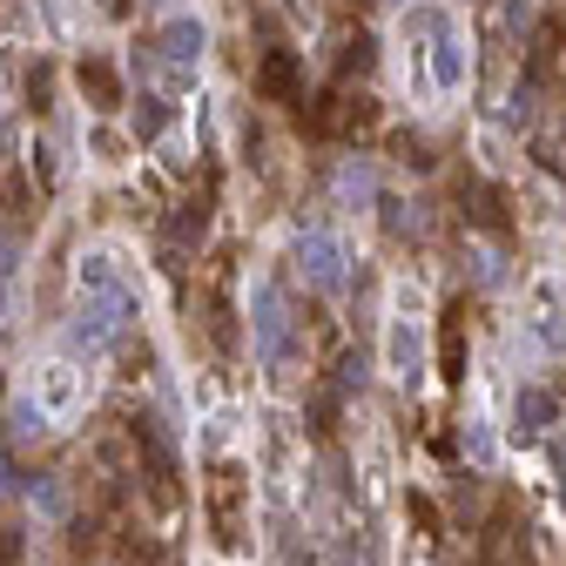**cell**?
I'll use <instances>...</instances> for the list:
<instances>
[{
	"mask_svg": "<svg viewBox=\"0 0 566 566\" xmlns=\"http://www.w3.org/2000/svg\"><path fill=\"white\" fill-rule=\"evenodd\" d=\"M209 533H217V546H243L250 533V479L237 465L209 472Z\"/></svg>",
	"mask_w": 566,
	"mask_h": 566,
	"instance_id": "obj_1",
	"label": "cell"
},
{
	"mask_svg": "<svg viewBox=\"0 0 566 566\" xmlns=\"http://www.w3.org/2000/svg\"><path fill=\"white\" fill-rule=\"evenodd\" d=\"M250 331H256L263 365H283V358H291V317H283V291H276V283H256V297H250Z\"/></svg>",
	"mask_w": 566,
	"mask_h": 566,
	"instance_id": "obj_2",
	"label": "cell"
},
{
	"mask_svg": "<svg viewBox=\"0 0 566 566\" xmlns=\"http://www.w3.org/2000/svg\"><path fill=\"white\" fill-rule=\"evenodd\" d=\"M202 237H209V189H202V196H182L169 217H163V263L182 270V256H189Z\"/></svg>",
	"mask_w": 566,
	"mask_h": 566,
	"instance_id": "obj_3",
	"label": "cell"
},
{
	"mask_svg": "<svg viewBox=\"0 0 566 566\" xmlns=\"http://www.w3.org/2000/svg\"><path fill=\"white\" fill-rule=\"evenodd\" d=\"M459 217L472 223V230H485V237H506L513 230V217H506V189H492V182H479V176H459Z\"/></svg>",
	"mask_w": 566,
	"mask_h": 566,
	"instance_id": "obj_4",
	"label": "cell"
},
{
	"mask_svg": "<svg viewBox=\"0 0 566 566\" xmlns=\"http://www.w3.org/2000/svg\"><path fill=\"white\" fill-rule=\"evenodd\" d=\"M256 95L263 102H304V67H297L291 48H270L256 61Z\"/></svg>",
	"mask_w": 566,
	"mask_h": 566,
	"instance_id": "obj_5",
	"label": "cell"
},
{
	"mask_svg": "<svg viewBox=\"0 0 566 566\" xmlns=\"http://www.w3.org/2000/svg\"><path fill=\"white\" fill-rule=\"evenodd\" d=\"M75 82H82V95H88V108H95V115H115V108H122V75H115V61L82 54Z\"/></svg>",
	"mask_w": 566,
	"mask_h": 566,
	"instance_id": "obj_6",
	"label": "cell"
},
{
	"mask_svg": "<svg viewBox=\"0 0 566 566\" xmlns=\"http://www.w3.org/2000/svg\"><path fill=\"white\" fill-rule=\"evenodd\" d=\"M439 378H465V297H452L439 317Z\"/></svg>",
	"mask_w": 566,
	"mask_h": 566,
	"instance_id": "obj_7",
	"label": "cell"
},
{
	"mask_svg": "<svg viewBox=\"0 0 566 566\" xmlns=\"http://www.w3.org/2000/svg\"><path fill=\"white\" fill-rule=\"evenodd\" d=\"M297 263H304V276L317 283V291H337V283H344V250L331 237H304L297 243Z\"/></svg>",
	"mask_w": 566,
	"mask_h": 566,
	"instance_id": "obj_8",
	"label": "cell"
},
{
	"mask_svg": "<svg viewBox=\"0 0 566 566\" xmlns=\"http://www.w3.org/2000/svg\"><path fill=\"white\" fill-rule=\"evenodd\" d=\"M202 21H189V14H176V21H163L156 28V48H163V61H176V67H189L196 54H202Z\"/></svg>",
	"mask_w": 566,
	"mask_h": 566,
	"instance_id": "obj_9",
	"label": "cell"
},
{
	"mask_svg": "<svg viewBox=\"0 0 566 566\" xmlns=\"http://www.w3.org/2000/svg\"><path fill=\"white\" fill-rule=\"evenodd\" d=\"M513 418H520V432H553L559 398H553L546 385H520V398H513Z\"/></svg>",
	"mask_w": 566,
	"mask_h": 566,
	"instance_id": "obj_10",
	"label": "cell"
},
{
	"mask_svg": "<svg viewBox=\"0 0 566 566\" xmlns=\"http://www.w3.org/2000/svg\"><path fill=\"white\" fill-rule=\"evenodd\" d=\"M371 61H378V41L358 28V34H344V48H337V82H350V75H371Z\"/></svg>",
	"mask_w": 566,
	"mask_h": 566,
	"instance_id": "obj_11",
	"label": "cell"
},
{
	"mask_svg": "<svg viewBox=\"0 0 566 566\" xmlns=\"http://www.w3.org/2000/svg\"><path fill=\"white\" fill-rule=\"evenodd\" d=\"M169 115H176V108H169L163 95H142V102H135V115H128V135H135V142H156V135L169 128Z\"/></svg>",
	"mask_w": 566,
	"mask_h": 566,
	"instance_id": "obj_12",
	"label": "cell"
},
{
	"mask_svg": "<svg viewBox=\"0 0 566 566\" xmlns=\"http://www.w3.org/2000/svg\"><path fill=\"white\" fill-rule=\"evenodd\" d=\"M432 75H439V88H459V82H465V41H459V34H446V41H439Z\"/></svg>",
	"mask_w": 566,
	"mask_h": 566,
	"instance_id": "obj_13",
	"label": "cell"
},
{
	"mask_svg": "<svg viewBox=\"0 0 566 566\" xmlns=\"http://www.w3.org/2000/svg\"><path fill=\"white\" fill-rule=\"evenodd\" d=\"M378 209H385V230H391V237H418V230H424L418 202H398V196H391V202H378Z\"/></svg>",
	"mask_w": 566,
	"mask_h": 566,
	"instance_id": "obj_14",
	"label": "cell"
},
{
	"mask_svg": "<svg viewBox=\"0 0 566 566\" xmlns=\"http://www.w3.org/2000/svg\"><path fill=\"white\" fill-rule=\"evenodd\" d=\"M391 156L405 163V169H432L439 156H432V142H424V135H391Z\"/></svg>",
	"mask_w": 566,
	"mask_h": 566,
	"instance_id": "obj_15",
	"label": "cell"
},
{
	"mask_svg": "<svg viewBox=\"0 0 566 566\" xmlns=\"http://www.w3.org/2000/svg\"><path fill=\"white\" fill-rule=\"evenodd\" d=\"M311 432H317V439L337 432V391H317V398H311Z\"/></svg>",
	"mask_w": 566,
	"mask_h": 566,
	"instance_id": "obj_16",
	"label": "cell"
},
{
	"mask_svg": "<svg viewBox=\"0 0 566 566\" xmlns=\"http://www.w3.org/2000/svg\"><path fill=\"white\" fill-rule=\"evenodd\" d=\"M0 559H21V520H0Z\"/></svg>",
	"mask_w": 566,
	"mask_h": 566,
	"instance_id": "obj_17",
	"label": "cell"
},
{
	"mask_svg": "<svg viewBox=\"0 0 566 566\" xmlns=\"http://www.w3.org/2000/svg\"><path fill=\"white\" fill-rule=\"evenodd\" d=\"M411 520H418L424 533H439V506H432V500H418V492H411Z\"/></svg>",
	"mask_w": 566,
	"mask_h": 566,
	"instance_id": "obj_18",
	"label": "cell"
}]
</instances>
